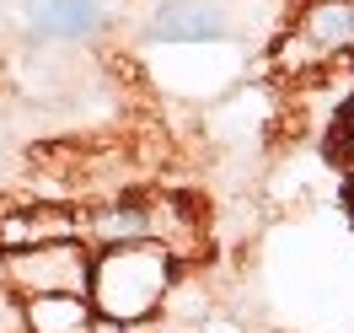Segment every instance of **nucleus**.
Wrapping results in <instances>:
<instances>
[{
	"mask_svg": "<svg viewBox=\"0 0 354 333\" xmlns=\"http://www.w3.org/2000/svg\"><path fill=\"white\" fill-rule=\"evenodd\" d=\"M167 280H172V258L156 242L108 247L91 264V312H102L108 323H140L167 296Z\"/></svg>",
	"mask_w": 354,
	"mask_h": 333,
	"instance_id": "nucleus-1",
	"label": "nucleus"
},
{
	"mask_svg": "<svg viewBox=\"0 0 354 333\" xmlns=\"http://www.w3.org/2000/svg\"><path fill=\"white\" fill-rule=\"evenodd\" d=\"M11 285L27 290V301L38 296H86V258L75 253V242H48V247H27L11 258Z\"/></svg>",
	"mask_w": 354,
	"mask_h": 333,
	"instance_id": "nucleus-2",
	"label": "nucleus"
},
{
	"mask_svg": "<svg viewBox=\"0 0 354 333\" xmlns=\"http://www.w3.org/2000/svg\"><path fill=\"white\" fill-rule=\"evenodd\" d=\"M225 33H231V22L215 0H156L151 11V38H161V44H209Z\"/></svg>",
	"mask_w": 354,
	"mask_h": 333,
	"instance_id": "nucleus-3",
	"label": "nucleus"
},
{
	"mask_svg": "<svg viewBox=\"0 0 354 333\" xmlns=\"http://www.w3.org/2000/svg\"><path fill=\"white\" fill-rule=\"evenodd\" d=\"M27 27L54 44H81L102 33V0H22Z\"/></svg>",
	"mask_w": 354,
	"mask_h": 333,
	"instance_id": "nucleus-4",
	"label": "nucleus"
},
{
	"mask_svg": "<svg viewBox=\"0 0 354 333\" xmlns=\"http://www.w3.org/2000/svg\"><path fill=\"white\" fill-rule=\"evenodd\" d=\"M81 231H91L97 242H108V247L156 242V210L124 199V204H108V210H91L86 221H81Z\"/></svg>",
	"mask_w": 354,
	"mask_h": 333,
	"instance_id": "nucleus-5",
	"label": "nucleus"
},
{
	"mask_svg": "<svg viewBox=\"0 0 354 333\" xmlns=\"http://www.w3.org/2000/svg\"><path fill=\"white\" fill-rule=\"evenodd\" d=\"M27 317H32V333H86V296H38L27 301Z\"/></svg>",
	"mask_w": 354,
	"mask_h": 333,
	"instance_id": "nucleus-6",
	"label": "nucleus"
},
{
	"mask_svg": "<svg viewBox=\"0 0 354 333\" xmlns=\"http://www.w3.org/2000/svg\"><path fill=\"white\" fill-rule=\"evenodd\" d=\"M306 38L317 48H344L354 44V6H344V0H328V6H317L306 22Z\"/></svg>",
	"mask_w": 354,
	"mask_h": 333,
	"instance_id": "nucleus-7",
	"label": "nucleus"
}]
</instances>
